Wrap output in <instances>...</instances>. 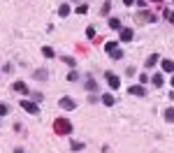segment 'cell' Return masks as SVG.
I'll return each mask as SVG.
<instances>
[{
	"instance_id": "1",
	"label": "cell",
	"mask_w": 174,
	"mask_h": 153,
	"mask_svg": "<svg viewBox=\"0 0 174 153\" xmlns=\"http://www.w3.org/2000/svg\"><path fill=\"white\" fill-rule=\"evenodd\" d=\"M53 130L58 135H68V132H72V123L68 119H56L53 121Z\"/></svg>"
},
{
	"instance_id": "2",
	"label": "cell",
	"mask_w": 174,
	"mask_h": 153,
	"mask_svg": "<svg viewBox=\"0 0 174 153\" xmlns=\"http://www.w3.org/2000/svg\"><path fill=\"white\" fill-rule=\"evenodd\" d=\"M21 109H26L28 114H40L37 102H30V100H21Z\"/></svg>"
},
{
	"instance_id": "3",
	"label": "cell",
	"mask_w": 174,
	"mask_h": 153,
	"mask_svg": "<svg viewBox=\"0 0 174 153\" xmlns=\"http://www.w3.org/2000/svg\"><path fill=\"white\" fill-rule=\"evenodd\" d=\"M107 84L111 86V91H116V88L121 86V79H118L116 74H111V72H109V74H107Z\"/></svg>"
},
{
	"instance_id": "4",
	"label": "cell",
	"mask_w": 174,
	"mask_h": 153,
	"mask_svg": "<svg viewBox=\"0 0 174 153\" xmlns=\"http://www.w3.org/2000/svg\"><path fill=\"white\" fill-rule=\"evenodd\" d=\"M61 107H63L65 111H72V109L77 107V104H74V100H70V98H63V100H61Z\"/></svg>"
},
{
	"instance_id": "5",
	"label": "cell",
	"mask_w": 174,
	"mask_h": 153,
	"mask_svg": "<svg viewBox=\"0 0 174 153\" xmlns=\"http://www.w3.org/2000/svg\"><path fill=\"white\" fill-rule=\"evenodd\" d=\"M128 93H130V95H137V98H142L146 91H144V86L139 84V86H130V91H128Z\"/></svg>"
},
{
	"instance_id": "6",
	"label": "cell",
	"mask_w": 174,
	"mask_h": 153,
	"mask_svg": "<svg viewBox=\"0 0 174 153\" xmlns=\"http://www.w3.org/2000/svg\"><path fill=\"white\" fill-rule=\"evenodd\" d=\"M118 33H121V40H123V42H130V40H133V30H130V28H121Z\"/></svg>"
},
{
	"instance_id": "7",
	"label": "cell",
	"mask_w": 174,
	"mask_h": 153,
	"mask_svg": "<svg viewBox=\"0 0 174 153\" xmlns=\"http://www.w3.org/2000/svg\"><path fill=\"white\" fill-rule=\"evenodd\" d=\"M14 91L21 93V95H26V93H28V86L23 84V81H14Z\"/></svg>"
},
{
	"instance_id": "8",
	"label": "cell",
	"mask_w": 174,
	"mask_h": 153,
	"mask_svg": "<svg viewBox=\"0 0 174 153\" xmlns=\"http://www.w3.org/2000/svg\"><path fill=\"white\" fill-rule=\"evenodd\" d=\"M160 65H163L165 72H174V61H167V58H163V61H160Z\"/></svg>"
},
{
	"instance_id": "9",
	"label": "cell",
	"mask_w": 174,
	"mask_h": 153,
	"mask_svg": "<svg viewBox=\"0 0 174 153\" xmlns=\"http://www.w3.org/2000/svg\"><path fill=\"white\" fill-rule=\"evenodd\" d=\"M68 14H70V5H65V3H63L61 7H58V16H63V19H65Z\"/></svg>"
},
{
	"instance_id": "10",
	"label": "cell",
	"mask_w": 174,
	"mask_h": 153,
	"mask_svg": "<svg viewBox=\"0 0 174 153\" xmlns=\"http://www.w3.org/2000/svg\"><path fill=\"white\" fill-rule=\"evenodd\" d=\"M158 58H160L158 54H151V56H149V58H146V67H153V65H155V63H158Z\"/></svg>"
},
{
	"instance_id": "11",
	"label": "cell",
	"mask_w": 174,
	"mask_h": 153,
	"mask_svg": "<svg viewBox=\"0 0 174 153\" xmlns=\"http://www.w3.org/2000/svg\"><path fill=\"white\" fill-rule=\"evenodd\" d=\"M107 23H109V28H114V30H121V21H118V19H109V21H107Z\"/></svg>"
},
{
	"instance_id": "12",
	"label": "cell",
	"mask_w": 174,
	"mask_h": 153,
	"mask_svg": "<svg viewBox=\"0 0 174 153\" xmlns=\"http://www.w3.org/2000/svg\"><path fill=\"white\" fill-rule=\"evenodd\" d=\"M116 49H118L116 42H107V44H105V51H107V54H111V51H116Z\"/></svg>"
},
{
	"instance_id": "13",
	"label": "cell",
	"mask_w": 174,
	"mask_h": 153,
	"mask_svg": "<svg viewBox=\"0 0 174 153\" xmlns=\"http://www.w3.org/2000/svg\"><path fill=\"white\" fill-rule=\"evenodd\" d=\"M102 102L107 104V107H111V104L116 102V100H114V95H102Z\"/></svg>"
},
{
	"instance_id": "14",
	"label": "cell",
	"mask_w": 174,
	"mask_h": 153,
	"mask_svg": "<svg viewBox=\"0 0 174 153\" xmlns=\"http://www.w3.org/2000/svg\"><path fill=\"white\" fill-rule=\"evenodd\" d=\"M165 119L170 121V123H174V107H170V109L165 111Z\"/></svg>"
},
{
	"instance_id": "15",
	"label": "cell",
	"mask_w": 174,
	"mask_h": 153,
	"mask_svg": "<svg viewBox=\"0 0 174 153\" xmlns=\"http://www.w3.org/2000/svg\"><path fill=\"white\" fill-rule=\"evenodd\" d=\"M42 54H44L46 58H53V56H56V54H53V49H51V46H44V49H42Z\"/></svg>"
},
{
	"instance_id": "16",
	"label": "cell",
	"mask_w": 174,
	"mask_h": 153,
	"mask_svg": "<svg viewBox=\"0 0 174 153\" xmlns=\"http://www.w3.org/2000/svg\"><path fill=\"white\" fill-rule=\"evenodd\" d=\"M111 58H114V61H121V58H123V51H121V49L111 51Z\"/></svg>"
},
{
	"instance_id": "17",
	"label": "cell",
	"mask_w": 174,
	"mask_h": 153,
	"mask_svg": "<svg viewBox=\"0 0 174 153\" xmlns=\"http://www.w3.org/2000/svg\"><path fill=\"white\" fill-rule=\"evenodd\" d=\"M153 86H163V76H160V74H153Z\"/></svg>"
},
{
	"instance_id": "18",
	"label": "cell",
	"mask_w": 174,
	"mask_h": 153,
	"mask_svg": "<svg viewBox=\"0 0 174 153\" xmlns=\"http://www.w3.org/2000/svg\"><path fill=\"white\" fill-rule=\"evenodd\" d=\"M35 76H37V79H42V81H44V79H46V70H37V72H35Z\"/></svg>"
},
{
	"instance_id": "19",
	"label": "cell",
	"mask_w": 174,
	"mask_h": 153,
	"mask_svg": "<svg viewBox=\"0 0 174 153\" xmlns=\"http://www.w3.org/2000/svg\"><path fill=\"white\" fill-rule=\"evenodd\" d=\"M86 37H91V40L95 37V28H93V26H88V28H86Z\"/></svg>"
},
{
	"instance_id": "20",
	"label": "cell",
	"mask_w": 174,
	"mask_h": 153,
	"mask_svg": "<svg viewBox=\"0 0 174 153\" xmlns=\"http://www.w3.org/2000/svg\"><path fill=\"white\" fill-rule=\"evenodd\" d=\"M88 12V5H79V7H77V14H86Z\"/></svg>"
},
{
	"instance_id": "21",
	"label": "cell",
	"mask_w": 174,
	"mask_h": 153,
	"mask_svg": "<svg viewBox=\"0 0 174 153\" xmlns=\"http://www.w3.org/2000/svg\"><path fill=\"white\" fill-rule=\"evenodd\" d=\"M84 149V142H74L72 144V151H81Z\"/></svg>"
},
{
	"instance_id": "22",
	"label": "cell",
	"mask_w": 174,
	"mask_h": 153,
	"mask_svg": "<svg viewBox=\"0 0 174 153\" xmlns=\"http://www.w3.org/2000/svg\"><path fill=\"white\" fill-rule=\"evenodd\" d=\"M77 79H79V74H77V72H70L68 74V81H77Z\"/></svg>"
},
{
	"instance_id": "23",
	"label": "cell",
	"mask_w": 174,
	"mask_h": 153,
	"mask_svg": "<svg viewBox=\"0 0 174 153\" xmlns=\"http://www.w3.org/2000/svg\"><path fill=\"white\" fill-rule=\"evenodd\" d=\"M7 111H9V107H7V104H0V116H5Z\"/></svg>"
},
{
	"instance_id": "24",
	"label": "cell",
	"mask_w": 174,
	"mask_h": 153,
	"mask_svg": "<svg viewBox=\"0 0 174 153\" xmlns=\"http://www.w3.org/2000/svg\"><path fill=\"white\" fill-rule=\"evenodd\" d=\"M165 19H170V21L174 23V12H167V9H165Z\"/></svg>"
},
{
	"instance_id": "25",
	"label": "cell",
	"mask_w": 174,
	"mask_h": 153,
	"mask_svg": "<svg viewBox=\"0 0 174 153\" xmlns=\"http://www.w3.org/2000/svg\"><path fill=\"white\" fill-rule=\"evenodd\" d=\"M123 3H125V5H128V7H130V5H133V3H135V0H123Z\"/></svg>"
},
{
	"instance_id": "26",
	"label": "cell",
	"mask_w": 174,
	"mask_h": 153,
	"mask_svg": "<svg viewBox=\"0 0 174 153\" xmlns=\"http://www.w3.org/2000/svg\"><path fill=\"white\" fill-rule=\"evenodd\" d=\"M14 153H23V151H21V149H16V151H14Z\"/></svg>"
},
{
	"instance_id": "27",
	"label": "cell",
	"mask_w": 174,
	"mask_h": 153,
	"mask_svg": "<svg viewBox=\"0 0 174 153\" xmlns=\"http://www.w3.org/2000/svg\"><path fill=\"white\" fill-rule=\"evenodd\" d=\"M172 86H174V76H172Z\"/></svg>"
},
{
	"instance_id": "28",
	"label": "cell",
	"mask_w": 174,
	"mask_h": 153,
	"mask_svg": "<svg viewBox=\"0 0 174 153\" xmlns=\"http://www.w3.org/2000/svg\"><path fill=\"white\" fill-rule=\"evenodd\" d=\"M153 3H160V0H153Z\"/></svg>"
}]
</instances>
